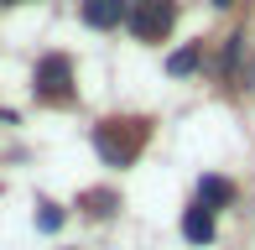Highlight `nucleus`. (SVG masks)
Listing matches in <instances>:
<instances>
[{"instance_id": "5", "label": "nucleus", "mask_w": 255, "mask_h": 250, "mask_svg": "<svg viewBox=\"0 0 255 250\" xmlns=\"http://www.w3.org/2000/svg\"><path fill=\"white\" fill-rule=\"evenodd\" d=\"M182 235H188L193 245H208L214 240V209H203V203L182 209Z\"/></svg>"}, {"instance_id": "4", "label": "nucleus", "mask_w": 255, "mask_h": 250, "mask_svg": "<svg viewBox=\"0 0 255 250\" xmlns=\"http://www.w3.org/2000/svg\"><path fill=\"white\" fill-rule=\"evenodd\" d=\"M125 0H84V21L89 26H99V31H110V26H120L125 21Z\"/></svg>"}, {"instance_id": "10", "label": "nucleus", "mask_w": 255, "mask_h": 250, "mask_svg": "<svg viewBox=\"0 0 255 250\" xmlns=\"http://www.w3.org/2000/svg\"><path fill=\"white\" fill-rule=\"evenodd\" d=\"M214 5H229V0H214Z\"/></svg>"}, {"instance_id": "8", "label": "nucleus", "mask_w": 255, "mask_h": 250, "mask_svg": "<svg viewBox=\"0 0 255 250\" xmlns=\"http://www.w3.org/2000/svg\"><path fill=\"white\" fill-rule=\"evenodd\" d=\"M193 68H198V47H182V52H172V58H167V73H172V78L193 73Z\"/></svg>"}, {"instance_id": "7", "label": "nucleus", "mask_w": 255, "mask_h": 250, "mask_svg": "<svg viewBox=\"0 0 255 250\" xmlns=\"http://www.w3.org/2000/svg\"><path fill=\"white\" fill-rule=\"evenodd\" d=\"M78 203H84V209L94 214V219H104V214H115V203H120V198H115L110 188H99V193H84V198H78Z\"/></svg>"}, {"instance_id": "2", "label": "nucleus", "mask_w": 255, "mask_h": 250, "mask_svg": "<svg viewBox=\"0 0 255 250\" xmlns=\"http://www.w3.org/2000/svg\"><path fill=\"white\" fill-rule=\"evenodd\" d=\"M125 21H130V31L141 42H161L172 31V21H177V5H172V0H135V5L125 10Z\"/></svg>"}, {"instance_id": "6", "label": "nucleus", "mask_w": 255, "mask_h": 250, "mask_svg": "<svg viewBox=\"0 0 255 250\" xmlns=\"http://www.w3.org/2000/svg\"><path fill=\"white\" fill-rule=\"evenodd\" d=\"M229 198H235V183H229V177H203L198 183V203L203 209H224Z\"/></svg>"}, {"instance_id": "9", "label": "nucleus", "mask_w": 255, "mask_h": 250, "mask_svg": "<svg viewBox=\"0 0 255 250\" xmlns=\"http://www.w3.org/2000/svg\"><path fill=\"white\" fill-rule=\"evenodd\" d=\"M37 224L42 230H57V224H63V209H57V203H37Z\"/></svg>"}, {"instance_id": "3", "label": "nucleus", "mask_w": 255, "mask_h": 250, "mask_svg": "<svg viewBox=\"0 0 255 250\" xmlns=\"http://www.w3.org/2000/svg\"><path fill=\"white\" fill-rule=\"evenodd\" d=\"M31 89H37V99H47V105H68V99H73V63H68L63 52L42 58V63H37V78H31Z\"/></svg>"}, {"instance_id": "1", "label": "nucleus", "mask_w": 255, "mask_h": 250, "mask_svg": "<svg viewBox=\"0 0 255 250\" xmlns=\"http://www.w3.org/2000/svg\"><path fill=\"white\" fill-rule=\"evenodd\" d=\"M146 135H151L146 120H104V125H94V151L110 167H130L135 156H141Z\"/></svg>"}, {"instance_id": "11", "label": "nucleus", "mask_w": 255, "mask_h": 250, "mask_svg": "<svg viewBox=\"0 0 255 250\" xmlns=\"http://www.w3.org/2000/svg\"><path fill=\"white\" fill-rule=\"evenodd\" d=\"M5 5H16V0H5Z\"/></svg>"}]
</instances>
